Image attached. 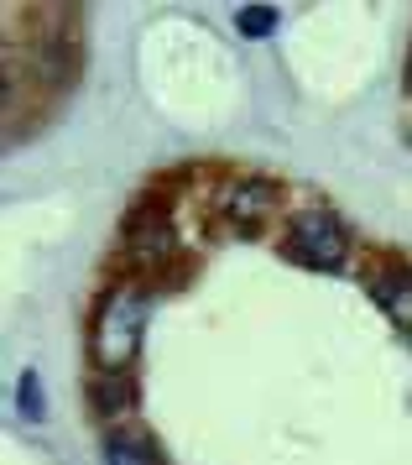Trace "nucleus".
<instances>
[{
    "label": "nucleus",
    "instance_id": "nucleus-10",
    "mask_svg": "<svg viewBox=\"0 0 412 465\" xmlns=\"http://www.w3.org/2000/svg\"><path fill=\"white\" fill-rule=\"evenodd\" d=\"M21 413H26V419H47V398H42V381H37V371H26V377H21Z\"/></svg>",
    "mask_w": 412,
    "mask_h": 465
},
{
    "label": "nucleus",
    "instance_id": "nucleus-8",
    "mask_svg": "<svg viewBox=\"0 0 412 465\" xmlns=\"http://www.w3.org/2000/svg\"><path fill=\"white\" fill-rule=\"evenodd\" d=\"M104 465H167V455L157 450V440L146 434L142 423H125V429H110L100 444Z\"/></svg>",
    "mask_w": 412,
    "mask_h": 465
},
{
    "label": "nucleus",
    "instance_id": "nucleus-6",
    "mask_svg": "<svg viewBox=\"0 0 412 465\" xmlns=\"http://www.w3.org/2000/svg\"><path fill=\"white\" fill-rule=\"evenodd\" d=\"M89 408L104 429H125L142 413V387H136L131 371H94L89 377Z\"/></svg>",
    "mask_w": 412,
    "mask_h": 465
},
{
    "label": "nucleus",
    "instance_id": "nucleus-11",
    "mask_svg": "<svg viewBox=\"0 0 412 465\" xmlns=\"http://www.w3.org/2000/svg\"><path fill=\"white\" fill-rule=\"evenodd\" d=\"M402 84H407V94H412V47H407V68H402Z\"/></svg>",
    "mask_w": 412,
    "mask_h": 465
},
{
    "label": "nucleus",
    "instance_id": "nucleus-9",
    "mask_svg": "<svg viewBox=\"0 0 412 465\" xmlns=\"http://www.w3.org/2000/svg\"><path fill=\"white\" fill-rule=\"evenodd\" d=\"M277 22H282V11H277V5H240V11H235V32H240V37H250V43L271 37V32H277Z\"/></svg>",
    "mask_w": 412,
    "mask_h": 465
},
{
    "label": "nucleus",
    "instance_id": "nucleus-1",
    "mask_svg": "<svg viewBox=\"0 0 412 465\" xmlns=\"http://www.w3.org/2000/svg\"><path fill=\"white\" fill-rule=\"evenodd\" d=\"M121 277H136L146 288H172L167 267L188 272L183 256V235L172 225V210H167V189H152L142 204H131L121 225Z\"/></svg>",
    "mask_w": 412,
    "mask_h": 465
},
{
    "label": "nucleus",
    "instance_id": "nucleus-2",
    "mask_svg": "<svg viewBox=\"0 0 412 465\" xmlns=\"http://www.w3.org/2000/svg\"><path fill=\"white\" fill-rule=\"evenodd\" d=\"M152 314V288L136 277H115L89 309V361L94 371H131Z\"/></svg>",
    "mask_w": 412,
    "mask_h": 465
},
{
    "label": "nucleus",
    "instance_id": "nucleus-7",
    "mask_svg": "<svg viewBox=\"0 0 412 465\" xmlns=\"http://www.w3.org/2000/svg\"><path fill=\"white\" fill-rule=\"evenodd\" d=\"M26 68H32V79L42 89H68L79 79V43L58 32V37H37V43L26 47Z\"/></svg>",
    "mask_w": 412,
    "mask_h": 465
},
{
    "label": "nucleus",
    "instance_id": "nucleus-4",
    "mask_svg": "<svg viewBox=\"0 0 412 465\" xmlns=\"http://www.w3.org/2000/svg\"><path fill=\"white\" fill-rule=\"evenodd\" d=\"M282 256L309 272H345L350 267V231L329 210H298L282 225Z\"/></svg>",
    "mask_w": 412,
    "mask_h": 465
},
{
    "label": "nucleus",
    "instance_id": "nucleus-3",
    "mask_svg": "<svg viewBox=\"0 0 412 465\" xmlns=\"http://www.w3.org/2000/svg\"><path fill=\"white\" fill-rule=\"evenodd\" d=\"M277 210H282V183L267 173H230L209 193V220H220V231L240 235V241L267 231Z\"/></svg>",
    "mask_w": 412,
    "mask_h": 465
},
{
    "label": "nucleus",
    "instance_id": "nucleus-5",
    "mask_svg": "<svg viewBox=\"0 0 412 465\" xmlns=\"http://www.w3.org/2000/svg\"><path fill=\"white\" fill-rule=\"evenodd\" d=\"M366 288L381 303V314L392 319L397 330L412 340V267L402 256H366Z\"/></svg>",
    "mask_w": 412,
    "mask_h": 465
}]
</instances>
